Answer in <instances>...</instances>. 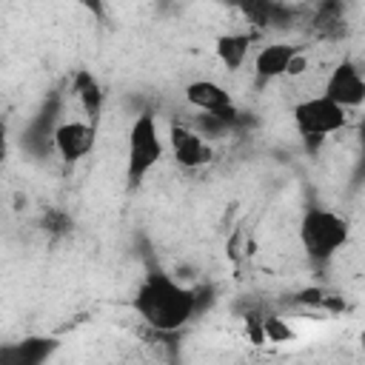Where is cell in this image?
Listing matches in <instances>:
<instances>
[{"instance_id":"1","label":"cell","mask_w":365,"mask_h":365,"mask_svg":"<svg viewBox=\"0 0 365 365\" xmlns=\"http://www.w3.org/2000/svg\"><path fill=\"white\" fill-rule=\"evenodd\" d=\"M134 311L140 314L145 328L177 334L197 317V288L182 285L171 274L154 268L137 285Z\"/></svg>"},{"instance_id":"2","label":"cell","mask_w":365,"mask_h":365,"mask_svg":"<svg viewBox=\"0 0 365 365\" xmlns=\"http://www.w3.org/2000/svg\"><path fill=\"white\" fill-rule=\"evenodd\" d=\"M348 237H351V228H348L345 217H339L336 211L322 208V205L305 208V214L299 220V242L314 262L334 259L348 245Z\"/></svg>"},{"instance_id":"3","label":"cell","mask_w":365,"mask_h":365,"mask_svg":"<svg viewBox=\"0 0 365 365\" xmlns=\"http://www.w3.org/2000/svg\"><path fill=\"white\" fill-rule=\"evenodd\" d=\"M165 143L157 125L154 111H140L128 125V143H125V182L128 188L143 185V180L154 171V165L163 160Z\"/></svg>"},{"instance_id":"4","label":"cell","mask_w":365,"mask_h":365,"mask_svg":"<svg viewBox=\"0 0 365 365\" xmlns=\"http://www.w3.org/2000/svg\"><path fill=\"white\" fill-rule=\"evenodd\" d=\"M291 114H294V125L302 134L311 154L317 151V145H322V140L328 134L342 131L348 123V108H342L339 103H334L325 94H314V97L299 100Z\"/></svg>"},{"instance_id":"5","label":"cell","mask_w":365,"mask_h":365,"mask_svg":"<svg viewBox=\"0 0 365 365\" xmlns=\"http://www.w3.org/2000/svg\"><path fill=\"white\" fill-rule=\"evenodd\" d=\"M97 145V125L88 120H60L51 134V151L66 163L74 165L86 160Z\"/></svg>"},{"instance_id":"6","label":"cell","mask_w":365,"mask_h":365,"mask_svg":"<svg viewBox=\"0 0 365 365\" xmlns=\"http://www.w3.org/2000/svg\"><path fill=\"white\" fill-rule=\"evenodd\" d=\"M168 148H171L174 163L180 168H188V171L205 168L214 160L211 140H205L197 128L182 125V123H171V128H168Z\"/></svg>"},{"instance_id":"7","label":"cell","mask_w":365,"mask_h":365,"mask_svg":"<svg viewBox=\"0 0 365 365\" xmlns=\"http://www.w3.org/2000/svg\"><path fill=\"white\" fill-rule=\"evenodd\" d=\"M182 94H185V103H188L191 108L217 114V117H222L225 123L237 125L240 111H237V106H234V97H231L217 80H191Z\"/></svg>"},{"instance_id":"8","label":"cell","mask_w":365,"mask_h":365,"mask_svg":"<svg viewBox=\"0 0 365 365\" xmlns=\"http://www.w3.org/2000/svg\"><path fill=\"white\" fill-rule=\"evenodd\" d=\"M322 94L331 97L334 103H339L342 108H359L362 100H365V77H362L359 66L354 60L336 63L334 71L325 80Z\"/></svg>"},{"instance_id":"9","label":"cell","mask_w":365,"mask_h":365,"mask_svg":"<svg viewBox=\"0 0 365 365\" xmlns=\"http://www.w3.org/2000/svg\"><path fill=\"white\" fill-rule=\"evenodd\" d=\"M60 108H63L60 94H51V97L46 100V106L29 120V125H26V131H23V137H20L23 148H26L29 154L46 157V154L51 151V134H54V125L60 123Z\"/></svg>"},{"instance_id":"10","label":"cell","mask_w":365,"mask_h":365,"mask_svg":"<svg viewBox=\"0 0 365 365\" xmlns=\"http://www.w3.org/2000/svg\"><path fill=\"white\" fill-rule=\"evenodd\" d=\"M237 9L259 31L262 29H288L297 20V9L282 0H242Z\"/></svg>"},{"instance_id":"11","label":"cell","mask_w":365,"mask_h":365,"mask_svg":"<svg viewBox=\"0 0 365 365\" xmlns=\"http://www.w3.org/2000/svg\"><path fill=\"white\" fill-rule=\"evenodd\" d=\"M71 94L77 97L86 120L97 125L103 117V106H106V88L91 68H77L71 74Z\"/></svg>"},{"instance_id":"12","label":"cell","mask_w":365,"mask_h":365,"mask_svg":"<svg viewBox=\"0 0 365 365\" xmlns=\"http://www.w3.org/2000/svg\"><path fill=\"white\" fill-rule=\"evenodd\" d=\"M299 51V46H291V43H271V46H262L254 57V77L257 83H271V80H279L285 77L288 71V63L291 57Z\"/></svg>"},{"instance_id":"13","label":"cell","mask_w":365,"mask_h":365,"mask_svg":"<svg viewBox=\"0 0 365 365\" xmlns=\"http://www.w3.org/2000/svg\"><path fill=\"white\" fill-rule=\"evenodd\" d=\"M54 336H26L9 348L0 351V362H14V365H40L57 351Z\"/></svg>"},{"instance_id":"14","label":"cell","mask_w":365,"mask_h":365,"mask_svg":"<svg viewBox=\"0 0 365 365\" xmlns=\"http://www.w3.org/2000/svg\"><path fill=\"white\" fill-rule=\"evenodd\" d=\"M251 43H254V31H228V34H220L214 40V51H217V60L222 63V68L228 71H240L251 54Z\"/></svg>"},{"instance_id":"15","label":"cell","mask_w":365,"mask_h":365,"mask_svg":"<svg viewBox=\"0 0 365 365\" xmlns=\"http://www.w3.org/2000/svg\"><path fill=\"white\" fill-rule=\"evenodd\" d=\"M311 23H314V29L322 37H336L342 31V26H345V6H342V0H319Z\"/></svg>"},{"instance_id":"16","label":"cell","mask_w":365,"mask_h":365,"mask_svg":"<svg viewBox=\"0 0 365 365\" xmlns=\"http://www.w3.org/2000/svg\"><path fill=\"white\" fill-rule=\"evenodd\" d=\"M262 334L265 342H291L297 336V331L282 317H262Z\"/></svg>"},{"instance_id":"17","label":"cell","mask_w":365,"mask_h":365,"mask_svg":"<svg viewBox=\"0 0 365 365\" xmlns=\"http://www.w3.org/2000/svg\"><path fill=\"white\" fill-rule=\"evenodd\" d=\"M43 228H46V234H51V237H63V234L71 231V217H68L63 208H48V211L43 214Z\"/></svg>"},{"instance_id":"18","label":"cell","mask_w":365,"mask_h":365,"mask_svg":"<svg viewBox=\"0 0 365 365\" xmlns=\"http://www.w3.org/2000/svg\"><path fill=\"white\" fill-rule=\"evenodd\" d=\"M245 334L254 345H262L265 342V334H262V317L259 314H248L245 317Z\"/></svg>"},{"instance_id":"19","label":"cell","mask_w":365,"mask_h":365,"mask_svg":"<svg viewBox=\"0 0 365 365\" xmlns=\"http://www.w3.org/2000/svg\"><path fill=\"white\" fill-rule=\"evenodd\" d=\"M77 3H80V6H83V9H86L97 23H103V20H106V14H108L106 0H77Z\"/></svg>"},{"instance_id":"20","label":"cell","mask_w":365,"mask_h":365,"mask_svg":"<svg viewBox=\"0 0 365 365\" xmlns=\"http://www.w3.org/2000/svg\"><path fill=\"white\" fill-rule=\"evenodd\" d=\"M305 68H308V57H305L302 51H297V54L291 57V63H288V71H285V77H299Z\"/></svg>"},{"instance_id":"21","label":"cell","mask_w":365,"mask_h":365,"mask_svg":"<svg viewBox=\"0 0 365 365\" xmlns=\"http://www.w3.org/2000/svg\"><path fill=\"white\" fill-rule=\"evenodd\" d=\"M6 157H9V125L0 120V168H3Z\"/></svg>"},{"instance_id":"22","label":"cell","mask_w":365,"mask_h":365,"mask_svg":"<svg viewBox=\"0 0 365 365\" xmlns=\"http://www.w3.org/2000/svg\"><path fill=\"white\" fill-rule=\"evenodd\" d=\"M220 3H222V6H231V9H237L242 0H220Z\"/></svg>"}]
</instances>
